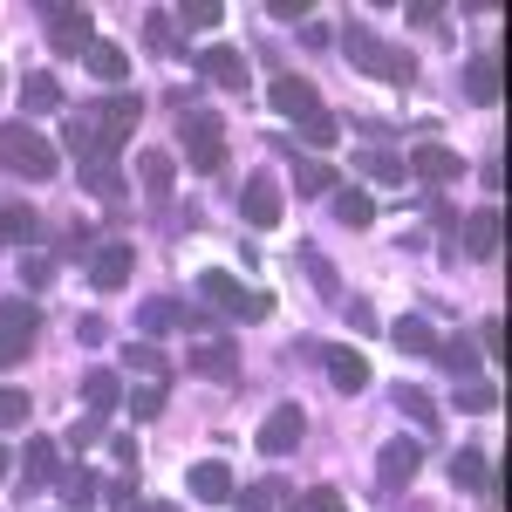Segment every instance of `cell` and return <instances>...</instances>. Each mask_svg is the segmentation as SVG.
<instances>
[{
	"mask_svg": "<svg viewBox=\"0 0 512 512\" xmlns=\"http://www.w3.org/2000/svg\"><path fill=\"white\" fill-rule=\"evenodd\" d=\"M0 171L14 178H55V144L41 137L35 123H0Z\"/></svg>",
	"mask_w": 512,
	"mask_h": 512,
	"instance_id": "cell-1",
	"label": "cell"
},
{
	"mask_svg": "<svg viewBox=\"0 0 512 512\" xmlns=\"http://www.w3.org/2000/svg\"><path fill=\"white\" fill-rule=\"evenodd\" d=\"M198 294L219 308V315H233V321H267L274 315V294H260V287H246V280H233V274H198Z\"/></svg>",
	"mask_w": 512,
	"mask_h": 512,
	"instance_id": "cell-2",
	"label": "cell"
},
{
	"mask_svg": "<svg viewBox=\"0 0 512 512\" xmlns=\"http://www.w3.org/2000/svg\"><path fill=\"white\" fill-rule=\"evenodd\" d=\"M342 48H349V62L362 69V76H383V82H417V62H410L403 48H383V41L369 35V28H349V35H342Z\"/></svg>",
	"mask_w": 512,
	"mask_h": 512,
	"instance_id": "cell-3",
	"label": "cell"
},
{
	"mask_svg": "<svg viewBox=\"0 0 512 512\" xmlns=\"http://www.w3.org/2000/svg\"><path fill=\"white\" fill-rule=\"evenodd\" d=\"M35 14L48 21V48L55 55H82L96 41V21H89V7H76V0H35Z\"/></svg>",
	"mask_w": 512,
	"mask_h": 512,
	"instance_id": "cell-4",
	"label": "cell"
},
{
	"mask_svg": "<svg viewBox=\"0 0 512 512\" xmlns=\"http://www.w3.org/2000/svg\"><path fill=\"white\" fill-rule=\"evenodd\" d=\"M41 335V308L21 294V301H0V369H14V362H28Z\"/></svg>",
	"mask_w": 512,
	"mask_h": 512,
	"instance_id": "cell-5",
	"label": "cell"
},
{
	"mask_svg": "<svg viewBox=\"0 0 512 512\" xmlns=\"http://www.w3.org/2000/svg\"><path fill=\"white\" fill-rule=\"evenodd\" d=\"M178 144H185V158L198 171H226V137H219V117H178Z\"/></svg>",
	"mask_w": 512,
	"mask_h": 512,
	"instance_id": "cell-6",
	"label": "cell"
},
{
	"mask_svg": "<svg viewBox=\"0 0 512 512\" xmlns=\"http://www.w3.org/2000/svg\"><path fill=\"white\" fill-rule=\"evenodd\" d=\"M89 117H96V151L117 158V144H130V130H137V117H144V103H137V96H110V103L89 110Z\"/></svg>",
	"mask_w": 512,
	"mask_h": 512,
	"instance_id": "cell-7",
	"label": "cell"
},
{
	"mask_svg": "<svg viewBox=\"0 0 512 512\" xmlns=\"http://www.w3.org/2000/svg\"><path fill=\"white\" fill-rule=\"evenodd\" d=\"M267 458H287L294 444H308V417H301V403H274L267 410V424H260V437H253Z\"/></svg>",
	"mask_w": 512,
	"mask_h": 512,
	"instance_id": "cell-8",
	"label": "cell"
},
{
	"mask_svg": "<svg viewBox=\"0 0 512 512\" xmlns=\"http://www.w3.org/2000/svg\"><path fill=\"white\" fill-rule=\"evenodd\" d=\"M239 212H246V226H253V233L280 226V185L267 178V171H253V178H246V192H239Z\"/></svg>",
	"mask_w": 512,
	"mask_h": 512,
	"instance_id": "cell-9",
	"label": "cell"
},
{
	"mask_svg": "<svg viewBox=\"0 0 512 512\" xmlns=\"http://www.w3.org/2000/svg\"><path fill=\"white\" fill-rule=\"evenodd\" d=\"M130 267H137V253H130V239H103V246L89 253V280H96L103 294H117L123 280H130Z\"/></svg>",
	"mask_w": 512,
	"mask_h": 512,
	"instance_id": "cell-10",
	"label": "cell"
},
{
	"mask_svg": "<svg viewBox=\"0 0 512 512\" xmlns=\"http://www.w3.org/2000/svg\"><path fill=\"white\" fill-rule=\"evenodd\" d=\"M417 472H424V444H417V437H390V444L376 451V478H383V485H410Z\"/></svg>",
	"mask_w": 512,
	"mask_h": 512,
	"instance_id": "cell-11",
	"label": "cell"
},
{
	"mask_svg": "<svg viewBox=\"0 0 512 512\" xmlns=\"http://www.w3.org/2000/svg\"><path fill=\"white\" fill-rule=\"evenodd\" d=\"M267 103H274L280 117H294V123H301V117H315V110H321V96H315V82H308V76H274Z\"/></svg>",
	"mask_w": 512,
	"mask_h": 512,
	"instance_id": "cell-12",
	"label": "cell"
},
{
	"mask_svg": "<svg viewBox=\"0 0 512 512\" xmlns=\"http://www.w3.org/2000/svg\"><path fill=\"white\" fill-rule=\"evenodd\" d=\"M185 485H192V499H198V506H226V499L239 492V485H233V472H226L219 458H198L192 472H185Z\"/></svg>",
	"mask_w": 512,
	"mask_h": 512,
	"instance_id": "cell-13",
	"label": "cell"
},
{
	"mask_svg": "<svg viewBox=\"0 0 512 512\" xmlns=\"http://www.w3.org/2000/svg\"><path fill=\"white\" fill-rule=\"evenodd\" d=\"M403 171H417L424 185H451V178H465L472 164L458 158V151H444V144H417V158L403 164Z\"/></svg>",
	"mask_w": 512,
	"mask_h": 512,
	"instance_id": "cell-14",
	"label": "cell"
},
{
	"mask_svg": "<svg viewBox=\"0 0 512 512\" xmlns=\"http://www.w3.org/2000/svg\"><path fill=\"white\" fill-rule=\"evenodd\" d=\"M499 239H506L499 205H485V212H472V219H465V253H472V260H492V253H499Z\"/></svg>",
	"mask_w": 512,
	"mask_h": 512,
	"instance_id": "cell-15",
	"label": "cell"
},
{
	"mask_svg": "<svg viewBox=\"0 0 512 512\" xmlns=\"http://www.w3.org/2000/svg\"><path fill=\"white\" fill-rule=\"evenodd\" d=\"M321 362H328L335 390H349V396L369 390V355H362V349H321Z\"/></svg>",
	"mask_w": 512,
	"mask_h": 512,
	"instance_id": "cell-16",
	"label": "cell"
},
{
	"mask_svg": "<svg viewBox=\"0 0 512 512\" xmlns=\"http://www.w3.org/2000/svg\"><path fill=\"white\" fill-rule=\"evenodd\" d=\"M198 76L219 82V89H246V55L239 48H205L198 55Z\"/></svg>",
	"mask_w": 512,
	"mask_h": 512,
	"instance_id": "cell-17",
	"label": "cell"
},
{
	"mask_svg": "<svg viewBox=\"0 0 512 512\" xmlns=\"http://www.w3.org/2000/svg\"><path fill=\"white\" fill-rule=\"evenodd\" d=\"M55 472H62V451H55V437H35V444L21 451V478H28V492L55 485Z\"/></svg>",
	"mask_w": 512,
	"mask_h": 512,
	"instance_id": "cell-18",
	"label": "cell"
},
{
	"mask_svg": "<svg viewBox=\"0 0 512 512\" xmlns=\"http://www.w3.org/2000/svg\"><path fill=\"white\" fill-rule=\"evenodd\" d=\"M82 185H89L96 198H110V205H123V198H130V185H123L117 158H103V151H96V158H82Z\"/></svg>",
	"mask_w": 512,
	"mask_h": 512,
	"instance_id": "cell-19",
	"label": "cell"
},
{
	"mask_svg": "<svg viewBox=\"0 0 512 512\" xmlns=\"http://www.w3.org/2000/svg\"><path fill=\"white\" fill-rule=\"evenodd\" d=\"M82 403H89V417H110V410L123 403L117 369H89V376H82Z\"/></svg>",
	"mask_w": 512,
	"mask_h": 512,
	"instance_id": "cell-20",
	"label": "cell"
},
{
	"mask_svg": "<svg viewBox=\"0 0 512 512\" xmlns=\"http://www.w3.org/2000/svg\"><path fill=\"white\" fill-rule=\"evenodd\" d=\"M465 96H472V103H499V96H506V76H499V55H478L472 69H465Z\"/></svg>",
	"mask_w": 512,
	"mask_h": 512,
	"instance_id": "cell-21",
	"label": "cell"
},
{
	"mask_svg": "<svg viewBox=\"0 0 512 512\" xmlns=\"http://www.w3.org/2000/svg\"><path fill=\"white\" fill-rule=\"evenodd\" d=\"M390 342H396L403 355H437V342H444V335H437L424 315H403V321L390 328Z\"/></svg>",
	"mask_w": 512,
	"mask_h": 512,
	"instance_id": "cell-22",
	"label": "cell"
},
{
	"mask_svg": "<svg viewBox=\"0 0 512 512\" xmlns=\"http://www.w3.org/2000/svg\"><path fill=\"white\" fill-rule=\"evenodd\" d=\"M0 239H14V246H28V253H35V246H41L35 205H0Z\"/></svg>",
	"mask_w": 512,
	"mask_h": 512,
	"instance_id": "cell-23",
	"label": "cell"
},
{
	"mask_svg": "<svg viewBox=\"0 0 512 512\" xmlns=\"http://www.w3.org/2000/svg\"><path fill=\"white\" fill-rule=\"evenodd\" d=\"M192 369H198V376H219V383H226V376L239 369V349L226 342V335H219V342H198V349H192Z\"/></svg>",
	"mask_w": 512,
	"mask_h": 512,
	"instance_id": "cell-24",
	"label": "cell"
},
{
	"mask_svg": "<svg viewBox=\"0 0 512 512\" xmlns=\"http://www.w3.org/2000/svg\"><path fill=\"white\" fill-rule=\"evenodd\" d=\"M82 55H89V76H103V82H123V76H130V55H123L117 41H89Z\"/></svg>",
	"mask_w": 512,
	"mask_h": 512,
	"instance_id": "cell-25",
	"label": "cell"
},
{
	"mask_svg": "<svg viewBox=\"0 0 512 512\" xmlns=\"http://www.w3.org/2000/svg\"><path fill=\"white\" fill-rule=\"evenodd\" d=\"M21 110L35 117V110H62V82L48 76V69H35V76L21 82Z\"/></svg>",
	"mask_w": 512,
	"mask_h": 512,
	"instance_id": "cell-26",
	"label": "cell"
},
{
	"mask_svg": "<svg viewBox=\"0 0 512 512\" xmlns=\"http://www.w3.org/2000/svg\"><path fill=\"white\" fill-rule=\"evenodd\" d=\"M123 369H137V376H151V383H164V376H171V362H164L158 342H130V349H123Z\"/></svg>",
	"mask_w": 512,
	"mask_h": 512,
	"instance_id": "cell-27",
	"label": "cell"
},
{
	"mask_svg": "<svg viewBox=\"0 0 512 512\" xmlns=\"http://www.w3.org/2000/svg\"><path fill=\"white\" fill-rule=\"evenodd\" d=\"M437 362H444L451 376H465V383H478V349L465 342V335H451V342H437Z\"/></svg>",
	"mask_w": 512,
	"mask_h": 512,
	"instance_id": "cell-28",
	"label": "cell"
},
{
	"mask_svg": "<svg viewBox=\"0 0 512 512\" xmlns=\"http://www.w3.org/2000/svg\"><path fill=\"white\" fill-rule=\"evenodd\" d=\"M280 499H287V485H280V478H260V485H246V492H233L226 506H239V512H274Z\"/></svg>",
	"mask_w": 512,
	"mask_h": 512,
	"instance_id": "cell-29",
	"label": "cell"
},
{
	"mask_svg": "<svg viewBox=\"0 0 512 512\" xmlns=\"http://www.w3.org/2000/svg\"><path fill=\"white\" fill-rule=\"evenodd\" d=\"M219 21H226V0H178V21H171V28H219Z\"/></svg>",
	"mask_w": 512,
	"mask_h": 512,
	"instance_id": "cell-30",
	"label": "cell"
},
{
	"mask_svg": "<svg viewBox=\"0 0 512 512\" xmlns=\"http://www.w3.org/2000/svg\"><path fill=\"white\" fill-rule=\"evenodd\" d=\"M335 219H342V226H369V219H376V198L362 192V185L335 192Z\"/></svg>",
	"mask_w": 512,
	"mask_h": 512,
	"instance_id": "cell-31",
	"label": "cell"
},
{
	"mask_svg": "<svg viewBox=\"0 0 512 512\" xmlns=\"http://www.w3.org/2000/svg\"><path fill=\"white\" fill-rule=\"evenodd\" d=\"M178 321H185L178 301H144V308H137V328H144V335H171Z\"/></svg>",
	"mask_w": 512,
	"mask_h": 512,
	"instance_id": "cell-32",
	"label": "cell"
},
{
	"mask_svg": "<svg viewBox=\"0 0 512 512\" xmlns=\"http://www.w3.org/2000/svg\"><path fill=\"white\" fill-rule=\"evenodd\" d=\"M485 478H492L485 451H458V458H451V485H465V492H485Z\"/></svg>",
	"mask_w": 512,
	"mask_h": 512,
	"instance_id": "cell-33",
	"label": "cell"
},
{
	"mask_svg": "<svg viewBox=\"0 0 512 512\" xmlns=\"http://www.w3.org/2000/svg\"><path fill=\"white\" fill-rule=\"evenodd\" d=\"M62 478V506L69 512H96V478L89 472H55Z\"/></svg>",
	"mask_w": 512,
	"mask_h": 512,
	"instance_id": "cell-34",
	"label": "cell"
},
{
	"mask_svg": "<svg viewBox=\"0 0 512 512\" xmlns=\"http://www.w3.org/2000/svg\"><path fill=\"white\" fill-rule=\"evenodd\" d=\"M137 171H144V192L151 198H171V158H164V151H144Z\"/></svg>",
	"mask_w": 512,
	"mask_h": 512,
	"instance_id": "cell-35",
	"label": "cell"
},
{
	"mask_svg": "<svg viewBox=\"0 0 512 512\" xmlns=\"http://www.w3.org/2000/svg\"><path fill=\"white\" fill-rule=\"evenodd\" d=\"M362 171H369V178H376V185H403V178H410V171H403V158H396V151H369V158H362Z\"/></svg>",
	"mask_w": 512,
	"mask_h": 512,
	"instance_id": "cell-36",
	"label": "cell"
},
{
	"mask_svg": "<svg viewBox=\"0 0 512 512\" xmlns=\"http://www.w3.org/2000/svg\"><path fill=\"white\" fill-rule=\"evenodd\" d=\"M21 280H28V301L55 280V253H21Z\"/></svg>",
	"mask_w": 512,
	"mask_h": 512,
	"instance_id": "cell-37",
	"label": "cell"
},
{
	"mask_svg": "<svg viewBox=\"0 0 512 512\" xmlns=\"http://www.w3.org/2000/svg\"><path fill=\"white\" fill-rule=\"evenodd\" d=\"M451 403H458V410H472V417H485V410H499V390H492V383H458Z\"/></svg>",
	"mask_w": 512,
	"mask_h": 512,
	"instance_id": "cell-38",
	"label": "cell"
},
{
	"mask_svg": "<svg viewBox=\"0 0 512 512\" xmlns=\"http://www.w3.org/2000/svg\"><path fill=\"white\" fill-rule=\"evenodd\" d=\"M62 144L82 151V158H96V117H69V123H62Z\"/></svg>",
	"mask_w": 512,
	"mask_h": 512,
	"instance_id": "cell-39",
	"label": "cell"
},
{
	"mask_svg": "<svg viewBox=\"0 0 512 512\" xmlns=\"http://www.w3.org/2000/svg\"><path fill=\"white\" fill-rule=\"evenodd\" d=\"M301 137H308V144H315V151H328V144H335V137H342V123L328 117V110H315V117H301Z\"/></svg>",
	"mask_w": 512,
	"mask_h": 512,
	"instance_id": "cell-40",
	"label": "cell"
},
{
	"mask_svg": "<svg viewBox=\"0 0 512 512\" xmlns=\"http://www.w3.org/2000/svg\"><path fill=\"white\" fill-rule=\"evenodd\" d=\"M28 410H35V396H28V390H0V431L28 424Z\"/></svg>",
	"mask_w": 512,
	"mask_h": 512,
	"instance_id": "cell-41",
	"label": "cell"
},
{
	"mask_svg": "<svg viewBox=\"0 0 512 512\" xmlns=\"http://www.w3.org/2000/svg\"><path fill=\"white\" fill-rule=\"evenodd\" d=\"M294 185H301L308 198H321V192H335V171H328V164H301V171H294Z\"/></svg>",
	"mask_w": 512,
	"mask_h": 512,
	"instance_id": "cell-42",
	"label": "cell"
},
{
	"mask_svg": "<svg viewBox=\"0 0 512 512\" xmlns=\"http://www.w3.org/2000/svg\"><path fill=\"white\" fill-rule=\"evenodd\" d=\"M130 417H137V424L164 417V390H158V383H151V390H130Z\"/></svg>",
	"mask_w": 512,
	"mask_h": 512,
	"instance_id": "cell-43",
	"label": "cell"
},
{
	"mask_svg": "<svg viewBox=\"0 0 512 512\" xmlns=\"http://www.w3.org/2000/svg\"><path fill=\"white\" fill-rule=\"evenodd\" d=\"M62 444H69V451H89V444H103V417H82V424L62 437Z\"/></svg>",
	"mask_w": 512,
	"mask_h": 512,
	"instance_id": "cell-44",
	"label": "cell"
},
{
	"mask_svg": "<svg viewBox=\"0 0 512 512\" xmlns=\"http://www.w3.org/2000/svg\"><path fill=\"white\" fill-rule=\"evenodd\" d=\"M301 512H349V499H342L335 485H315V492H308V506H301Z\"/></svg>",
	"mask_w": 512,
	"mask_h": 512,
	"instance_id": "cell-45",
	"label": "cell"
},
{
	"mask_svg": "<svg viewBox=\"0 0 512 512\" xmlns=\"http://www.w3.org/2000/svg\"><path fill=\"white\" fill-rule=\"evenodd\" d=\"M396 403H403V410H410V417H417V424H424V431H431V424H437L431 396H417V390H396Z\"/></svg>",
	"mask_w": 512,
	"mask_h": 512,
	"instance_id": "cell-46",
	"label": "cell"
},
{
	"mask_svg": "<svg viewBox=\"0 0 512 512\" xmlns=\"http://www.w3.org/2000/svg\"><path fill=\"white\" fill-rule=\"evenodd\" d=\"M478 349H485V355H506V321H499V315L478 328Z\"/></svg>",
	"mask_w": 512,
	"mask_h": 512,
	"instance_id": "cell-47",
	"label": "cell"
},
{
	"mask_svg": "<svg viewBox=\"0 0 512 512\" xmlns=\"http://www.w3.org/2000/svg\"><path fill=\"white\" fill-rule=\"evenodd\" d=\"M76 335H82V349H96V342H110V321H103V315H82Z\"/></svg>",
	"mask_w": 512,
	"mask_h": 512,
	"instance_id": "cell-48",
	"label": "cell"
},
{
	"mask_svg": "<svg viewBox=\"0 0 512 512\" xmlns=\"http://www.w3.org/2000/svg\"><path fill=\"white\" fill-rule=\"evenodd\" d=\"M62 253H76V260H89V253H96V226H76V233L62 239Z\"/></svg>",
	"mask_w": 512,
	"mask_h": 512,
	"instance_id": "cell-49",
	"label": "cell"
},
{
	"mask_svg": "<svg viewBox=\"0 0 512 512\" xmlns=\"http://www.w3.org/2000/svg\"><path fill=\"white\" fill-rule=\"evenodd\" d=\"M144 35H151V48H164V55H178V28H171V21H151Z\"/></svg>",
	"mask_w": 512,
	"mask_h": 512,
	"instance_id": "cell-50",
	"label": "cell"
},
{
	"mask_svg": "<svg viewBox=\"0 0 512 512\" xmlns=\"http://www.w3.org/2000/svg\"><path fill=\"white\" fill-rule=\"evenodd\" d=\"M301 267L315 274V287H321V294H335V274H328V260H321V253H301Z\"/></svg>",
	"mask_w": 512,
	"mask_h": 512,
	"instance_id": "cell-51",
	"label": "cell"
},
{
	"mask_svg": "<svg viewBox=\"0 0 512 512\" xmlns=\"http://www.w3.org/2000/svg\"><path fill=\"white\" fill-rule=\"evenodd\" d=\"M274 21H308V0H267Z\"/></svg>",
	"mask_w": 512,
	"mask_h": 512,
	"instance_id": "cell-52",
	"label": "cell"
},
{
	"mask_svg": "<svg viewBox=\"0 0 512 512\" xmlns=\"http://www.w3.org/2000/svg\"><path fill=\"white\" fill-rule=\"evenodd\" d=\"M144 512H178V506H144Z\"/></svg>",
	"mask_w": 512,
	"mask_h": 512,
	"instance_id": "cell-53",
	"label": "cell"
},
{
	"mask_svg": "<svg viewBox=\"0 0 512 512\" xmlns=\"http://www.w3.org/2000/svg\"><path fill=\"white\" fill-rule=\"evenodd\" d=\"M0 478H7V451H0Z\"/></svg>",
	"mask_w": 512,
	"mask_h": 512,
	"instance_id": "cell-54",
	"label": "cell"
}]
</instances>
